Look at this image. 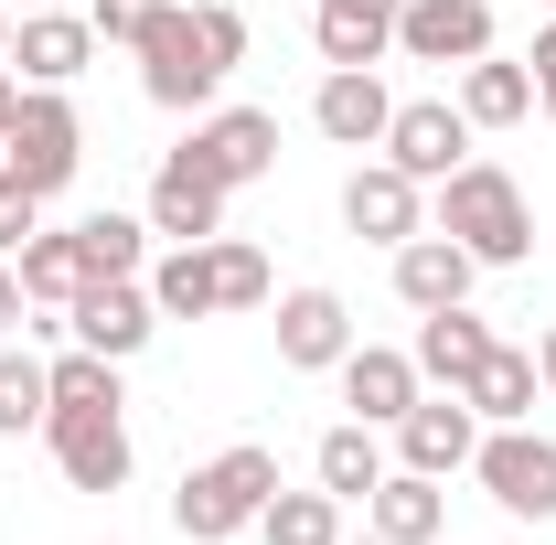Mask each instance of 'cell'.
<instances>
[{"label":"cell","mask_w":556,"mask_h":545,"mask_svg":"<svg viewBox=\"0 0 556 545\" xmlns=\"http://www.w3.org/2000/svg\"><path fill=\"white\" fill-rule=\"evenodd\" d=\"M386 118H396L386 65H321V86H311V129L332 139V150H386Z\"/></svg>","instance_id":"8fae6325"},{"label":"cell","mask_w":556,"mask_h":545,"mask_svg":"<svg viewBox=\"0 0 556 545\" xmlns=\"http://www.w3.org/2000/svg\"><path fill=\"white\" fill-rule=\"evenodd\" d=\"M225 204H236V193H225V182H204L193 161H161L139 214H150V236H161V246H204V236H225Z\"/></svg>","instance_id":"ac0fdd59"},{"label":"cell","mask_w":556,"mask_h":545,"mask_svg":"<svg viewBox=\"0 0 556 545\" xmlns=\"http://www.w3.org/2000/svg\"><path fill=\"white\" fill-rule=\"evenodd\" d=\"M343 514H353V503H332L321 481H311V492H289V481H278L268 514H257V545H343Z\"/></svg>","instance_id":"4316f807"},{"label":"cell","mask_w":556,"mask_h":545,"mask_svg":"<svg viewBox=\"0 0 556 545\" xmlns=\"http://www.w3.org/2000/svg\"><path fill=\"white\" fill-rule=\"evenodd\" d=\"M65 332L86 342V353H108V364H139V353H150V332H161L150 278H97V289L65 310Z\"/></svg>","instance_id":"5bb4252c"},{"label":"cell","mask_w":556,"mask_h":545,"mask_svg":"<svg viewBox=\"0 0 556 545\" xmlns=\"http://www.w3.org/2000/svg\"><path fill=\"white\" fill-rule=\"evenodd\" d=\"M268 310H278V364H289V375H332L353 353V300L343 289H289Z\"/></svg>","instance_id":"9a60e30c"},{"label":"cell","mask_w":556,"mask_h":545,"mask_svg":"<svg viewBox=\"0 0 556 545\" xmlns=\"http://www.w3.org/2000/svg\"><path fill=\"white\" fill-rule=\"evenodd\" d=\"M386 278H396V300H407V310H450V300H471L482 257H471V246H450L439 225H417L407 246H386Z\"/></svg>","instance_id":"e0dca14e"},{"label":"cell","mask_w":556,"mask_h":545,"mask_svg":"<svg viewBox=\"0 0 556 545\" xmlns=\"http://www.w3.org/2000/svg\"><path fill=\"white\" fill-rule=\"evenodd\" d=\"M428 225H439L450 246H471V257H482V278L535 257V204H525V182H514L503 161H482V150H471V161L428 193Z\"/></svg>","instance_id":"7a4b0ae2"},{"label":"cell","mask_w":556,"mask_h":545,"mask_svg":"<svg viewBox=\"0 0 556 545\" xmlns=\"http://www.w3.org/2000/svg\"><path fill=\"white\" fill-rule=\"evenodd\" d=\"M75 246H86V268L97 278H139L150 268V214H86V225H75Z\"/></svg>","instance_id":"83f0119b"},{"label":"cell","mask_w":556,"mask_h":545,"mask_svg":"<svg viewBox=\"0 0 556 545\" xmlns=\"http://www.w3.org/2000/svg\"><path fill=\"white\" fill-rule=\"evenodd\" d=\"M43 375H54V407H129L118 364H108V353H86V342H75V353H54ZM54 407H43V417H54Z\"/></svg>","instance_id":"f546056e"},{"label":"cell","mask_w":556,"mask_h":545,"mask_svg":"<svg viewBox=\"0 0 556 545\" xmlns=\"http://www.w3.org/2000/svg\"><path fill=\"white\" fill-rule=\"evenodd\" d=\"M460 396H471V417H482V428H514V417H535L546 375H535V353H525V342H492L482 364H471V385H460Z\"/></svg>","instance_id":"603a6c76"},{"label":"cell","mask_w":556,"mask_h":545,"mask_svg":"<svg viewBox=\"0 0 556 545\" xmlns=\"http://www.w3.org/2000/svg\"><path fill=\"white\" fill-rule=\"evenodd\" d=\"M11 332H33V300H22V268L0 257V342H11Z\"/></svg>","instance_id":"e575fe53"},{"label":"cell","mask_w":556,"mask_h":545,"mask_svg":"<svg viewBox=\"0 0 556 545\" xmlns=\"http://www.w3.org/2000/svg\"><path fill=\"white\" fill-rule=\"evenodd\" d=\"M11 268H22V300H33V310H75V300L97 289L86 246H75V225H43V236H33V246L11 257Z\"/></svg>","instance_id":"cb8c5ba5"},{"label":"cell","mask_w":556,"mask_h":545,"mask_svg":"<svg viewBox=\"0 0 556 545\" xmlns=\"http://www.w3.org/2000/svg\"><path fill=\"white\" fill-rule=\"evenodd\" d=\"M139 278H150V310H161V321H214V310H225V289H214V236L204 246H161Z\"/></svg>","instance_id":"d4e9b609"},{"label":"cell","mask_w":556,"mask_h":545,"mask_svg":"<svg viewBox=\"0 0 556 545\" xmlns=\"http://www.w3.org/2000/svg\"><path fill=\"white\" fill-rule=\"evenodd\" d=\"M460 118H471V129H525V118H535V65L503 54V43H492L482 65H460Z\"/></svg>","instance_id":"7402d4cb"},{"label":"cell","mask_w":556,"mask_h":545,"mask_svg":"<svg viewBox=\"0 0 556 545\" xmlns=\"http://www.w3.org/2000/svg\"><path fill=\"white\" fill-rule=\"evenodd\" d=\"M129 54H139V97H150V107L204 118L214 97H225V75L247 65V11H236V0H172Z\"/></svg>","instance_id":"6da1fadb"},{"label":"cell","mask_w":556,"mask_h":545,"mask_svg":"<svg viewBox=\"0 0 556 545\" xmlns=\"http://www.w3.org/2000/svg\"><path fill=\"white\" fill-rule=\"evenodd\" d=\"M0 172H22L43 204L86 172V118H75L65 86H22V107H11V129H0Z\"/></svg>","instance_id":"277c9868"},{"label":"cell","mask_w":556,"mask_h":545,"mask_svg":"<svg viewBox=\"0 0 556 545\" xmlns=\"http://www.w3.org/2000/svg\"><path fill=\"white\" fill-rule=\"evenodd\" d=\"M471 139H482V129L460 118V97H396V118H386V161H396L407 182L439 193V182L471 161Z\"/></svg>","instance_id":"ba28073f"},{"label":"cell","mask_w":556,"mask_h":545,"mask_svg":"<svg viewBox=\"0 0 556 545\" xmlns=\"http://www.w3.org/2000/svg\"><path fill=\"white\" fill-rule=\"evenodd\" d=\"M535 375H546V396H556V321L535 332Z\"/></svg>","instance_id":"d590c367"},{"label":"cell","mask_w":556,"mask_h":545,"mask_svg":"<svg viewBox=\"0 0 556 545\" xmlns=\"http://www.w3.org/2000/svg\"><path fill=\"white\" fill-rule=\"evenodd\" d=\"M546 11H556V0H546Z\"/></svg>","instance_id":"60d3db41"},{"label":"cell","mask_w":556,"mask_h":545,"mask_svg":"<svg viewBox=\"0 0 556 545\" xmlns=\"http://www.w3.org/2000/svg\"><path fill=\"white\" fill-rule=\"evenodd\" d=\"M332 375H343V407L364 417V428H396V417L428 396V375H417V353H407V342H353Z\"/></svg>","instance_id":"2e32d148"},{"label":"cell","mask_w":556,"mask_h":545,"mask_svg":"<svg viewBox=\"0 0 556 545\" xmlns=\"http://www.w3.org/2000/svg\"><path fill=\"white\" fill-rule=\"evenodd\" d=\"M364 524L386 545H439V524H450V481L407 471V460H386V481L364 492Z\"/></svg>","instance_id":"d6986e66"},{"label":"cell","mask_w":556,"mask_h":545,"mask_svg":"<svg viewBox=\"0 0 556 545\" xmlns=\"http://www.w3.org/2000/svg\"><path fill=\"white\" fill-rule=\"evenodd\" d=\"M172 0H86V22H97V43H139L150 22H161Z\"/></svg>","instance_id":"d6a6232c"},{"label":"cell","mask_w":556,"mask_h":545,"mask_svg":"<svg viewBox=\"0 0 556 545\" xmlns=\"http://www.w3.org/2000/svg\"><path fill=\"white\" fill-rule=\"evenodd\" d=\"M343 225L364 236V246H407L417 225H428V182H407L386 150H364L343 172Z\"/></svg>","instance_id":"30bf717a"},{"label":"cell","mask_w":556,"mask_h":545,"mask_svg":"<svg viewBox=\"0 0 556 545\" xmlns=\"http://www.w3.org/2000/svg\"><path fill=\"white\" fill-rule=\"evenodd\" d=\"M97 54H108V43H97V22H86V11H22L0 65L22 75V86H75Z\"/></svg>","instance_id":"4fadbf2b"},{"label":"cell","mask_w":556,"mask_h":545,"mask_svg":"<svg viewBox=\"0 0 556 545\" xmlns=\"http://www.w3.org/2000/svg\"><path fill=\"white\" fill-rule=\"evenodd\" d=\"M471 481H482V492L514 514V524H556V439L535 428V417H514V428H482V449H471Z\"/></svg>","instance_id":"5b68a950"},{"label":"cell","mask_w":556,"mask_h":545,"mask_svg":"<svg viewBox=\"0 0 556 545\" xmlns=\"http://www.w3.org/2000/svg\"><path fill=\"white\" fill-rule=\"evenodd\" d=\"M43 407H54V375H43V353H11V342H0V439L43 428Z\"/></svg>","instance_id":"f1b7e54d"},{"label":"cell","mask_w":556,"mask_h":545,"mask_svg":"<svg viewBox=\"0 0 556 545\" xmlns=\"http://www.w3.org/2000/svg\"><path fill=\"white\" fill-rule=\"evenodd\" d=\"M11 22H22V11H11V0H0V54H11Z\"/></svg>","instance_id":"f35d334b"},{"label":"cell","mask_w":556,"mask_h":545,"mask_svg":"<svg viewBox=\"0 0 556 545\" xmlns=\"http://www.w3.org/2000/svg\"><path fill=\"white\" fill-rule=\"evenodd\" d=\"M214 289H225V310H268V300H278L268 246H247V236H214Z\"/></svg>","instance_id":"4dcf8cb0"},{"label":"cell","mask_w":556,"mask_h":545,"mask_svg":"<svg viewBox=\"0 0 556 545\" xmlns=\"http://www.w3.org/2000/svg\"><path fill=\"white\" fill-rule=\"evenodd\" d=\"M396 11H407V0H311L321 65H386V54H396Z\"/></svg>","instance_id":"ffe728a7"},{"label":"cell","mask_w":556,"mask_h":545,"mask_svg":"<svg viewBox=\"0 0 556 545\" xmlns=\"http://www.w3.org/2000/svg\"><path fill=\"white\" fill-rule=\"evenodd\" d=\"M417 375H428V385H471V364H482L492 353V321L482 310H471V300H450V310H417Z\"/></svg>","instance_id":"44dd1931"},{"label":"cell","mask_w":556,"mask_h":545,"mask_svg":"<svg viewBox=\"0 0 556 545\" xmlns=\"http://www.w3.org/2000/svg\"><path fill=\"white\" fill-rule=\"evenodd\" d=\"M43 449H54V471H65V492H129L139 449H129V407H54L43 417Z\"/></svg>","instance_id":"52a82bcc"},{"label":"cell","mask_w":556,"mask_h":545,"mask_svg":"<svg viewBox=\"0 0 556 545\" xmlns=\"http://www.w3.org/2000/svg\"><path fill=\"white\" fill-rule=\"evenodd\" d=\"M492 43V0H407L396 11V65H439V75H460V65H482Z\"/></svg>","instance_id":"9c48e42d"},{"label":"cell","mask_w":556,"mask_h":545,"mask_svg":"<svg viewBox=\"0 0 556 545\" xmlns=\"http://www.w3.org/2000/svg\"><path fill=\"white\" fill-rule=\"evenodd\" d=\"M386 439H396V460H407V471L450 481V471H471V449H482V417H471V396H460V385H439V396H417V407L396 417Z\"/></svg>","instance_id":"7c38bea8"},{"label":"cell","mask_w":556,"mask_h":545,"mask_svg":"<svg viewBox=\"0 0 556 545\" xmlns=\"http://www.w3.org/2000/svg\"><path fill=\"white\" fill-rule=\"evenodd\" d=\"M268 492H278V449H268V439H236V449H214V460H193V471H182L172 524H182L193 545H236V535H257Z\"/></svg>","instance_id":"3957f363"},{"label":"cell","mask_w":556,"mask_h":545,"mask_svg":"<svg viewBox=\"0 0 556 545\" xmlns=\"http://www.w3.org/2000/svg\"><path fill=\"white\" fill-rule=\"evenodd\" d=\"M311 481H321L332 503H364V492L386 481V428H364V417L321 428V449H311Z\"/></svg>","instance_id":"484cf974"},{"label":"cell","mask_w":556,"mask_h":545,"mask_svg":"<svg viewBox=\"0 0 556 545\" xmlns=\"http://www.w3.org/2000/svg\"><path fill=\"white\" fill-rule=\"evenodd\" d=\"M33 236H43V193H33L22 172H0V257H22Z\"/></svg>","instance_id":"1f68e13d"},{"label":"cell","mask_w":556,"mask_h":545,"mask_svg":"<svg viewBox=\"0 0 556 545\" xmlns=\"http://www.w3.org/2000/svg\"><path fill=\"white\" fill-rule=\"evenodd\" d=\"M343 545H386V535H375V524H364V535H343Z\"/></svg>","instance_id":"ab89813d"},{"label":"cell","mask_w":556,"mask_h":545,"mask_svg":"<svg viewBox=\"0 0 556 545\" xmlns=\"http://www.w3.org/2000/svg\"><path fill=\"white\" fill-rule=\"evenodd\" d=\"M525 65H535V107L556 118V11L535 22V43H525Z\"/></svg>","instance_id":"836d02e7"},{"label":"cell","mask_w":556,"mask_h":545,"mask_svg":"<svg viewBox=\"0 0 556 545\" xmlns=\"http://www.w3.org/2000/svg\"><path fill=\"white\" fill-rule=\"evenodd\" d=\"M11 107H22V75L0 65V129H11Z\"/></svg>","instance_id":"8d00e7d4"},{"label":"cell","mask_w":556,"mask_h":545,"mask_svg":"<svg viewBox=\"0 0 556 545\" xmlns=\"http://www.w3.org/2000/svg\"><path fill=\"white\" fill-rule=\"evenodd\" d=\"M11 11H86V0H11Z\"/></svg>","instance_id":"74e56055"},{"label":"cell","mask_w":556,"mask_h":545,"mask_svg":"<svg viewBox=\"0 0 556 545\" xmlns=\"http://www.w3.org/2000/svg\"><path fill=\"white\" fill-rule=\"evenodd\" d=\"M172 161H193L204 182L247 193V182H268V172H278V118H268V107H236V97H214L204 118L182 129V150H172Z\"/></svg>","instance_id":"8992f818"}]
</instances>
